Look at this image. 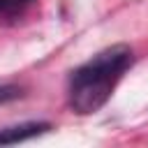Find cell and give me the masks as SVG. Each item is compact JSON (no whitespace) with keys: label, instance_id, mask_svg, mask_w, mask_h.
Wrapping results in <instances>:
<instances>
[{"label":"cell","instance_id":"cell-1","mask_svg":"<svg viewBox=\"0 0 148 148\" xmlns=\"http://www.w3.org/2000/svg\"><path fill=\"white\" fill-rule=\"evenodd\" d=\"M134 53L127 44H113L95 53L90 60L79 65L67 79V102L79 116H90L99 111L123 74L132 67Z\"/></svg>","mask_w":148,"mask_h":148},{"label":"cell","instance_id":"cell-2","mask_svg":"<svg viewBox=\"0 0 148 148\" xmlns=\"http://www.w3.org/2000/svg\"><path fill=\"white\" fill-rule=\"evenodd\" d=\"M51 130V123L46 120H28V123H16V125H7L0 130V146H12L18 141H28L35 139L44 132Z\"/></svg>","mask_w":148,"mask_h":148},{"label":"cell","instance_id":"cell-3","mask_svg":"<svg viewBox=\"0 0 148 148\" xmlns=\"http://www.w3.org/2000/svg\"><path fill=\"white\" fill-rule=\"evenodd\" d=\"M35 0H0V23H14Z\"/></svg>","mask_w":148,"mask_h":148},{"label":"cell","instance_id":"cell-4","mask_svg":"<svg viewBox=\"0 0 148 148\" xmlns=\"http://www.w3.org/2000/svg\"><path fill=\"white\" fill-rule=\"evenodd\" d=\"M21 88L18 86H12V83H7V86H0V104H5V102H12V99H16V97H21Z\"/></svg>","mask_w":148,"mask_h":148}]
</instances>
